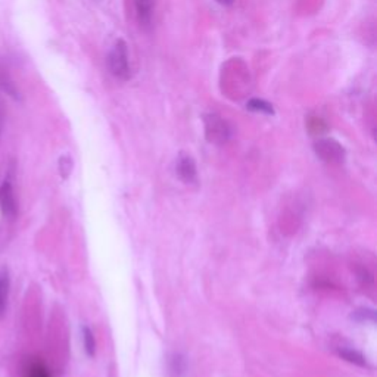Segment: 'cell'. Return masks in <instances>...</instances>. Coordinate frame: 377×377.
I'll list each match as a JSON object with an SVG mask.
<instances>
[{
  "mask_svg": "<svg viewBox=\"0 0 377 377\" xmlns=\"http://www.w3.org/2000/svg\"><path fill=\"white\" fill-rule=\"evenodd\" d=\"M108 70L121 82H127L132 77L129 62V46L122 39H118L108 55Z\"/></svg>",
  "mask_w": 377,
  "mask_h": 377,
  "instance_id": "1",
  "label": "cell"
},
{
  "mask_svg": "<svg viewBox=\"0 0 377 377\" xmlns=\"http://www.w3.org/2000/svg\"><path fill=\"white\" fill-rule=\"evenodd\" d=\"M203 125H205V137L210 143L224 145L231 139L233 130L223 117L217 114L203 115Z\"/></svg>",
  "mask_w": 377,
  "mask_h": 377,
  "instance_id": "2",
  "label": "cell"
},
{
  "mask_svg": "<svg viewBox=\"0 0 377 377\" xmlns=\"http://www.w3.org/2000/svg\"><path fill=\"white\" fill-rule=\"evenodd\" d=\"M314 151L324 162L328 164H342L345 161V149L335 139H321L316 141Z\"/></svg>",
  "mask_w": 377,
  "mask_h": 377,
  "instance_id": "3",
  "label": "cell"
},
{
  "mask_svg": "<svg viewBox=\"0 0 377 377\" xmlns=\"http://www.w3.org/2000/svg\"><path fill=\"white\" fill-rule=\"evenodd\" d=\"M176 172L179 179L186 184H196L198 183V168L196 162L188 153L181 152L176 162Z\"/></svg>",
  "mask_w": 377,
  "mask_h": 377,
  "instance_id": "4",
  "label": "cell"
},
{
  "mask_svg": "<svg viewBox=\"0 0 377 377\" xmlns=\"http://www.w3.org/2000/svg\"><path fill=\"white\" fill-rule=\"evenodd\" d=\"M0 211L11 219L17 217L18 212L17 198H15L13 186L9 179H6L2 184H0Z\"/></svg>",
  "mask_w": 377,
  "mask_h": 377,
  "instance_id": "5",
  "label": "cell"
},
{
  "mask_svg": "<svg viewBox=\"0 0 377 377\" xmlns=\"http://www.w3.org/2000/svg\"><path fill=\"white\" fill-rule=\"evenodd\" d=\"M136 17L140 28L151 30L153 13H155V0H134Z\"/></svg>",
  "mask_w": 377,
  "mask_h": 377,
  "instance_id": "6",
  "label": "cell"
},
{
  "mask_svg": "<svg viewBox=\"0 0 377 377\" xmlns=\"http://www.w3.org/2000/svg\"><path fill=\"white\" fill-rule=\"evenodd\" d=\"M23 377H52V373L41 359H27L23 366Z\"/></svg>",
  "mask_w": 377,
  "mask_h": 377,
  "instance_id": "7",
  "label": "cell"
},
{
  "mask_svg": "<svg viewBox=\"0 0 377 377\" xmlns=\"http://www.w3.org/2000/svg\"><path fill=\"white\" fill-rule=\"evenodd\" d=\"M9 290H11L9 271L6 269H4L2 271H0V319H2L6 312Z\"/></svg>",
  "mask_w": 377,
  "mask_h": 377,
  "instance_id": "8",
  "label": "cell"
},
{
  "mask_svg": "<svg viewBox=\"0 0 377 377\" xmlns=\"http://www.w3.org/2000/svg\"><path fill=\"white\" fill-rule=\"evenodd\" d=\"M246 108L249 111L253 113H260V114H265V115H274V108L270 102H267L264 99H258V98H253L249 99L246 103Z\"/></svg>",
  "mask_w": 377,
  "mask_h": 377,
  "instance_id": "9",
  "label": "cell"
},
{
  "mask_svg": "<svg viewBox=\"0 0 377 377\" xmlns=\"http://www.w3.org/2000/svg\"><path fill=\"white\" fill-rule=\"evenodd\" d=\"M339 355L343 358V359H347L350 361V363L352 364H357L359 367H367V361L366 358L361 355L359 352L354 351V350H348V348H342L339 350Z\"/></svg>",
  "mask_w": 377,
  "mask_h": 377,
  "instance_id": "10",
  "label": "cell"
},
{
  "mask_svg": "<svg viewBox=\"0 0 377 377\" xmlns=\"http://www.w3.org/2000/svg\"><path fill=\"white\" fill-rule=\"evenodd\" d=\"M170 370L171 373L180 377L186 373V358L180 354H174L170 359Z\"/></svg>",
  "mask_w": 377,
  "mask_h": 377,
  "instance_id": "11",
  "label": "cell"
},
{
  "mask_svg": "<svg viewBox=\"0 0 377 377\" xmlns=\"http://www.w3.org/2000/svg\"><path fill=\"white\" fill-rule=\"evenodd\" d=\"M0 89H2L6 94H9V96L18 99L20 94H18V90L17 87H15V84L11 82V78L5 74L0 75Z\"/></svg>",
  "mask_w": 377,
  "mask_h": 377,
  "instance_id": "12",
  "label": "cell"
},
{
  "mask_svg": "<svg viewBox=\"0 0 377 377\" xmlns=\"http://www.w3.org/2000/svg\"><path fill=\"white\" fill-rule=\"evenodd\" d=\"M83 340H84V348H86L87 355L93 357L94 350H96V342H94V336L89 327L83 328Z\"/></svg>",
  "mask_w": 377,
  "mask_h": 377,
  "instance_id": "13",
  "label": "cell"
},
{
  "mask_svg": "<svg viewBox=\"0 0 377 377\" xmlns=\"http://www.w3.org/2000/svg\"><path fill=\"white\" fill-rule=\"evenodd\" d=\"M71 168H72V161L68 158V156H62V158L59 160V170L62 172V176L67 177Z\"/></svg>",
  "mask_w": 377,
  "mask_h": 377,
  "instance_id": "14",
  "label": "cell"
},
{
  "mask_svg": "<svg viewBox=\"0 0 377 377\" xmlns=\"http://www.w3.org/2000/svg\"><path fill=\"white\" fill-rule=\"evenodd\" d=\"M217 4L223 5V6H230L234 4V0H217Z\"/></svg>",
  "mask_w": 377,
  "mask_h": 377,
  "instance_id": "15",
  "label": "cell"
},
{
  "mask_svg": "<svg viewBox=\"0 0 377 377\" xmlns=\"http://www.w3.org/2000/svg\"><path fill=\"white\" fill-rule=\"evenodd\" d=\"M2 129H4V117L2 113H0V133H2Z\"/></svg>",
  "mask_w": 377,
  "mask_h": 377,
  "instance_id": "16",
  "label": "cell"
}]
</instances>
